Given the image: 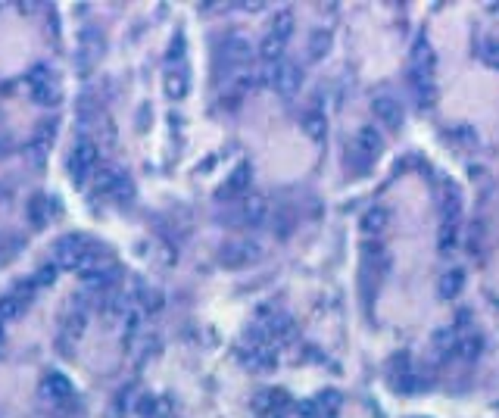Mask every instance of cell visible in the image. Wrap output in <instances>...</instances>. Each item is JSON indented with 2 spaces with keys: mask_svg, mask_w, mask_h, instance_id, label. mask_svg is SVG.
I'll list each match as a JSON object with an SVG mask.
<instances>
[{
  "mask_svg": "<svg viewBox=\"0 0 499 418\" xmlns=\"http://www.w3.org/2000/svg\"><path fill=\"white\" fill-rule=\"evenodd\" d=\"M53 262H57L59 268H78V272L103 266L97 247L91 244L84 234H69V238L57 240V247H53Z\"/></svg>",
  "mask_w": 499,
  "mask_h": 418,
  "instance_id": "1",
  "label": "cell"
},
{
  "mask_svg": "<svg viewBox=\"0 0 499 418\" xmlns=\"http://www.w3.org/2000/svg\"><path fill=\"white\" fill-rule=\"evenodd\" d=\"M381 147H384V140H381V134H378L375 128L371 125L359 128L356 138L347 144V163L352 166V172L356 175L368 172V166L375 163V157L381 153Z\"/></svg>",
  "mask_w": 499,
  "mask_h": 418,
  "instance_id": "2",
  "label": "cell"
},
{
  "mask_svg": "<svg viewBox=\"0 0 499 418\" xmlns=\"http://www.w3.org/2000/svg\"><path fill=\"white\" fill-rule=\"evenodd\" d=\"M262 78H265V85L275 87L281 97H294L299 91V85H303V69H299L297 63H290V59H281V63L265 66Z\"/></svg>",
  "mask_w": 499,
  "mask_h": 418,
  "instance_id": "3",
  "label": "cell"
},
{
  "mask_svg": "<svg viewBox=\"0 0 499 418\" xmlns=\"http://www.w3.org/2000/svg\"><path fill=\"white\" fill-rule=\"evenodd\" d=\"M94 172H97V147L91 140H78L69 153V175L75 178V185H84Z\"/></svg>",
  "mask_w": 499,
  "mask_h": 418,
  "instance_id": "4",
  "label": "cell"
},
{
  "mask_svg": "<svg viewBox=\"0 0 499 418\" xmlns=\"http://www.w3.org/2000/svg\"><path fill=\"white\" fill-rule=\"evenodd\" d=\"M25 82H29V91H31V97H35L38 103L50 106V103H57L59 100V82H57V75H53L47 66H35Z\"/></svg>",
  "mask_w": 499,
  "mask_h": 418,
  "instance_id": "5",
  "label": "cell"
},
{
  "mask_svg": "<svg viewBox=\"0 0 499 418\" xmlns=\"http://www.w3.org/2000/svg\"><path fill=\"white\" fill-rule=\"evenodd\" d=\"M371 113H375V119L381 122L384 128H399L403 125V106H399V100L394 97H378L375 103H371Z\"/></svg>",
  "mask_w": 499,
  "mask_h": 418,
  "instance_id": "6",
  "label": "cell"
},
{
  "mask_svg": "<svg viewBox=\"0 0 499 418\" xmlns=\"http://www.w3.org/2000/svg\"><path fill=\"white\" fill-rule=\"evenodd\" d=\"M222 57L228 66H244L253 59V47L244 35H231V38H225V44H222Z\"/></svg>",
  "mask_w": 499,
  "mask_h": 418,
  "instance_id": "7",
  "label": "cell"
},
{
  "mask_svg": "<svg viewBox=\"0 0 499 418\" xmlns=\"http://www.w3.org/2000/svg\"><path fill=\"white\" fill-rule=\"evenodd\" d=\"M299 125H303V131L309 134L312 140H322L325 131H328V119H325V110H322V106H306V110L299 113Z\"/></svg>",
  "mask_w": 499,
  "mask_h": 418,
  "instance_id": "8",
  "label": "cell"
},
{
  "mask_svg": "<svg viewBox=\"0 0 499 418\" xmlns=\"http://www.w3.org/2000/svg\"><path fill=\"white\" fill-rule=\"evenodd\" d=\"M262 250H259V244H250V240H241V244H231L228 250L222 253V259L228 262V266H247V262L259 259Z\"/></svg>",
  "mask_w": 499,
  "mask_h": 418,
  "instance_id": "9",
  "label": "cell"
},
{
  "mask_svg": "<svg viewBox=\"0 0 499 418\" xmlns=\"http://www.w3.org/2000/svg\"><path fill=\"white\" fill-rule=\"evenodd\" d=\"M250 178H253L250 163H241L234 172H231V178L225 181V187L218 191V197H234V194H241L244 187H250Z\"/></svg>",
  "mask_w": 499,
  "mask_h": 418,
  "instance_id": "10",
  "label": "cell"
},
{
  "mask_svg": "<svg viewBox=\"0 0 499 418\" xmlns=\"http://www.w3.org/2000/svg\"><path fill=\"white\" fill-rule=\"evenodd\" d=\"M290 35H294V13H290V10L275 13V19H271V25H269V38H275V41L288 44Z\"/></svg>",
  "mask_w": 499,
  "mask_h": 418,
  "instance_id": "11",
  "label": "cell"
},
{
  "mask_svg": "<svg viewBox=\"0 0 499 418\" xmlns=\"http://www.w3.org/2000/svg\"><path fill=\"white\" fill-rule=\"evenodd\" d=\"M44 396L53 403H63L72 396V381L66 375H50L47 381H44Z\"/></svg>",
  "mask_w": 499,
  "mask_h": 418,
  "instance_id": "12",
  "label": "cell"
},
{
  "mask_svg": "<svg viewBox=\"0 0 499 418\" xmlns=\"http://www.w3.org/2000/svg\"><path fill=\"white\" fill-rule=\"evenodd\" d=\"M82 278H84V284H88L91 291H103V287H110V284H112V278H116V268L106 266V262H103V266L82 272Z\"/></svg>",
  "mask_w": 499,
  "mask_h": 418,
  "instance_id": "13",
  "label": "cell"
},
{
  "mask_svg": "<svg viewBox=\"0 0 499 418\" xmlns=\"http://www.w3.org/2000/svg\"><path fill=\"white\" fill-rule=\"evenodd\" d=\"M165 94L175 100H181L184 94H188V72L178 66V69H169L165 72Z\"/></svg>",
  "mask_w": 499,
  "mask_h": 418,
  "instance_id": "14",
  "label": "cell"
},
{
  "mask_svg": "<svg viewBox=\"0 0 499 418\" xmlns=\"http://www.w3.org/2000/svg\"><path fill=\"white\" fill-rule=\"evenodd\" d=\"M265 219H269V206H265L262 197L244 200V222H247V225H262Z\"/></svg>",
  "mask_w": 499,
  "mask_h": 418,
  "instance_id": "15",
  "label": "cell"
},
{
  "mask_svg": "<svg viewBox=\"0 0 499 418\" xmlns=\"http://www.w3.org/2000/svg\"><path fill=\"white\" fill-rule=\"evenodd\" d=\"M387 222H390V215H387V209H368V212H365V219H362V231L365 234H381L384 228H387Z\"/></svg>",
  "mask_w": 499,
  "mask_h": 418,
  "instance_id": "16",
  "label": "cell"
},
{
  "mask_svg": "<svg viewBox=\"0 0 499 418\" xmlns=\"http://www.w3.org/2000/svg\"><path fill=\"white\" fill-rule=\"evenodd\" d=\"M328 50H331V35L328 31H312L309 41H306V53H309V59H322Z\"/></svg>",
  "mask_w": 499,
  "mask_h": 418,
  "instance_id": "17",
  "label": "cell"
},
{
  "mask_svg": "<svg viewBox=\"0 0 499 418\" xmlns=\"http://www.w3.org/2000/svg\"><path fill=\"white\" fill-rule=\"evenodd\" d=\"M29 215H31V225H47V219H50V200L47 197H31V203H29Z\"/></svg>",
  "mask_w": 499,
  "mask_h": 418,
  "instance_id": "18",
  "label": "cell"
},
{
  "mask_svg": "<svg viewBox=\"0 0 499 418\" xmlns=\"http://www.w3.org/2000/svg\"><path fill=\"white\" fill-rule=\"evenodd\" d=\"M25 309V300L22 296H16V294H10V296H0V319H19V312Z\"/></svg>",
  "mask_w": 499,
  "mask_h": 418,
  "instance_id": "19",
  "label": "cell"
},
{
  "mask_svg": "<svg viewBox=\"0 0 499 418\" xmlns=\"http://www.w3.org/2000/svg\"><path fill=\"white\" fill-rule=\"evenodd\" d=\"M462 281H465V275L459 272V268H452L449 275H443L440 278V294L443 296H456L459 291H462Z\"/></svg>",
  "mask_w": 499,
  "mask_h": 418,
  "instance_id": "20",
  "label": "cell"
},
{
  "mask_svg": "<svg viewBox=\"0 0 499 418\" xmlns=\"http://www.w3.org/2000/svg\"><path fill=\"white\" fill-rule=\"evenodd\" d=\"M481 59L487 66H493V69H499V41L496 38H487V41L481 44Z\"/></svg>",
  "mask_w": 499,
  "mask_h": 418,
  "instance_id": "21",
  "label": "cell"
},
{
  "mask_svg": "<svg viewBox=\"0 0 499 418\" xmlns=\"http://www.w3.org/2000/svg\"><path fill=\"white\" fill-rule=\"evenodd\" d=\"M137 296H141V306L147 309V312H156V309H163V294L159 291H147V287H141V291H137Z\"/></svg>",
  "mask_w": 499,
  "mask_h": 418,
  "instance_id": "22",
  "label": "cell"
},
{
  "mask_svg": "<svg viewBox=\"0 0 499 418\" xmlns=\"http://www.w3.org/2000/svg\"><path fill=\"white\" fill-rule=\"evenodd\" d=\"M156 409H159L156 396H141V403H137V412H141V418H156Z\"/></svg>",
  "mask_w": 499,
  "mask_h": 418,
  "instance_id": "23",
  "label": "cell"
},
{
  "mask_svg": "<svg viewBox=\"0 0 499 418\" xmlns=\"http://www.w3.org/2000/svg\"><path fill=\"white\" fill-rule=\"evenodd\" d=\"M53 278H57V266H44L41 272L35 275V284H50Z\"/></svg>",
  "mask_w": 499,
  "mask_h": 418,
  "instance_id": "24",
  "label": "cell"
},
{
  "mask_svg": "<svg viewBox=\"0 0 499 418\" xmlns=\"http://www.w3.org/2000/svg\"><path fill=\"white\" fill-rule=\"evenodd\" d=\"M0 153H3V147H0Z\"/></svg>",
  "mask_w": 499,
  "mask_h": 418,
  "instance_id": "25",
  "label": "cell"
}]
</instances>
